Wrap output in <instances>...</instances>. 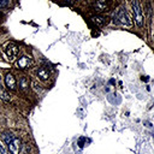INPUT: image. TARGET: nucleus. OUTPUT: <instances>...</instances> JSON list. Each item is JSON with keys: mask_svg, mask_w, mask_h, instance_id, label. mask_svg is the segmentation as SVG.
I'll use <instances>...</instances> for the list:
<instances>
[{"mask_svg": "<svg viewBox=\"0 0 154 154\" xmlns=\"http://www.w3.org/2000/svg\"><path fill=\"white\" fill-rule=\"evenodd\" d=\"M131 8H132V12H134V16H135L136 24L140 28H142L143 26V14H142V10H141L138 0H131Z\"/></svg>", "mask_w": 154, "mask_h": 154, "instance_id": "1", "label": "nucleus"}, {"mask_svg": "<svg viewBox=\"0 0 154 154\" xmlns=\"http://www.w3.org/2000/svg\"><path fill=\"white\" fill-rule=\"evenodd\" d=\"M114 22L116 23H120L123 25H128V26L132 24V20L130 19L129 14L123 8H118L117 12L114 13Z\"/></svg>", "mask_w": 154, "mask_h": 154, "instance_id": "2", "label": "nucleus"}, {"mask_svg": "<svg viewBox=\"0 0 154 154\" xmlns=\"http://www.w3.org/2000/svg\"><path fill=\"white\" fill-rule=\"evenodd\" d=\"M34 65V61H32V59L31 58H29V57H22V58H19L18 60H17V63H16V66L18 67V69H20V70H25V69H28V67H30V66H32Z\"/></svg>", "mask_w": 154, "mask_h": 154, "instance_id": "3", "label": "nucleus"}, {"mask_svg": "<svg viewBox=\"0 0 154 154\" xmlns=\"http://www.w3.org/2000/svg\"><path fill=\"white\" fill-rule=\"evenodd\" d=\"M20 148H22V142L19 138H13L10 143H8V150L11 154H19L20 152Z\"/></svg>", "mask_w": 154, "mask_h": 154, "instance_id": "4", "label": "nucleus"}, {"mask_svg": "<svg viewBox=\"0 0 154 154\" xmlns=\"http://www.w3.org/2000/svg\"><path fill=\"white\" fill-rule=\"evenodd\" d=\"M6 55L8 57V59L10 60H14V58L18 55V47L16 46V45H13V43H8L7 46H6Z\"/></svg>", "mask_w": 154, "mask_h": 154, "instance_id": "5", "label": "nucleus"}, {"mask_svg": "<svg viewBox=\"0 0 154 154\" xmlns=\"http://www.w3.org/2000/svg\"><path fill=\"white\" fill-rule=\"evenodd\" d=\"M5 84H6V87L8 88V89H16V84H17V82H16V78H14V76L12 75V73H7L6 76H5Z\"/></svg>", "mask_w": 154, "mask_h": 154, "instance_id": "6", "label": "nucleus"}, {"mask_svg": "<svg viewBox=\"0 0 154 154\" xmlns=\"http://www.w3.org/2000/svg\"><path fill=\"white\" fill-rule=\"evenodd\" d=\"M37 76H38V78L42 79V81L48 79V77H49V71H48V69H47L46 66L40 67L38 71H37Z\"/></svg>", "mask_w": 154, "mask_h": 154, "instance_id": "7", "label": "nucleus"}, {"mask_svg": "<svg viewBox=\"0 0 154 154\" xmlns=\"http://www.w3.org/2000/svg\"><path fill=\"white\" fill-rule=\"evenodd\" d=\"M91 20H93V23H95V24H96V25H99V26H101V25H103V24H105V18H103V17H100V16L93 17V18H91Z\"/></svg>", "mask_w": 154, "mask_h": 154, "instance_id": "8", "label": "nucleus"}, {"mask_svg": "<svg viewBox=\"0 0 154 154\" xmlns=\"http://www.w3.org/2000/svg\"><path fill=\"white\" fill-rule=\"evenodd\" d=\"M2 138H4V141L8 144V143L14 138V135H12L11 132H4V134H2Z\"/></svg>", "mask_w": 154, "mask_h": 154, "instance_id": "9", "label": "nucleus"}, {"mask_svg": "<svg viewBox=\"0 0 154 154\" xmlns=\"http://www.w3.org/2000/svg\"><path fill=\"white\" fill-rule=\"evenodd\" d=\"M0 97H1L4 101H10V95H8L6 91H4L2 89H0Z\"/></svg>", "mask_w": 154, "mask_h": 154, "instance_id": "10", "label": "nucleus"}, {"mask_svg": "<svg viewBox=\"0 0 154 154\" xmlns=\"http://www.w3.org/2000/svg\"><path fill=\"white\" fill-rule=\"evenodd\" d=\"M20 87H22V89H25L28 87V82H26V78L25 77H22L20 78Z\"/></svg>", "mask_w": 154, "mask_h": 154, "instance_id": "11", "label": "nucleus"}, {"mask_svg": "<svg viewBox=\"0 0 154 154\" xmlns=\"http://www.w3.org/2000/svg\"><path fill=\"white\" fill-rule=\"evenodd\" d=\"M10 5V0H0V8H5Z\"/></svg>", "mask_w": 154, "mask_h": 154, "instance_id": "12", "label": "nucleus"}, {"mask_svg": "<svg viewBox=\"0 0 154 154\" xmlns=\"http://www.w3.org/2000/svg\"><path fill=\"white\" fill-rule=\"evenodd\" d=\"M105 2L106 0H96V5H99L100 7H105Z\"/></svg>", "mask_w": 154, "mask_h": 154, "instance_id": "13", "label": "nucleus"}, {"mask_svg": "<svg viewBox=\"0 0 154 154\" xmlns=\"http://www.w3.org/2000/svg\"><path fill=\"white\" fill-rule=\"evenodd\" d=\"M0 154H7V150L5 149V147L2 146V143H0Z\"/></svg>", "mask_w": 154, "mask_h": 154, "instance_id": "14", "label": "nucleus"}]
</instances>
